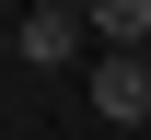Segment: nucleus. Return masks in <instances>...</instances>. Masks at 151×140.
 <instances>
[{"label": "nucleus", "mask_w": 151, "mask_h": 140, "mask_svg": "<svg viewBox=\"0 0 151 140\" xmlns=\"http://www.w3.org/2000/svg\"><path fill=\"white\" fill-rule=\"evenodd\" d=\"M81 94H93L105 128H151V59H93V82H81Z\"/></svg>", "instance_id": "nucleus-1"}, {"label": "nucleus", "mask_w": 151, "mask_h": 140, "mask_svg": "<svg viewBox=\"0 0 151 140\" xmlns=\"http://www.w3.org/2000/svg\"><path fill=\"white\" fill-rule=\"evenodd\" d=\"M81 47H93L81 12H23V23H12V59H23V70H70Z\"/></svg>", "instance_id": "nucleus-2"}]
</instances>
